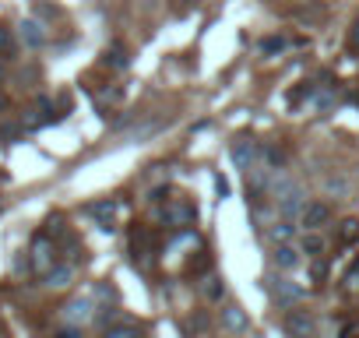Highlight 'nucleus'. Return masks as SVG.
<instances>
[{
	"label": "nucleus",
	"mask_w": 359,
	"mask_h": 338,
	"mask_svg": "<svg viewBox=\"0 0 359 338\" xmlns=\"http://www.w3.org/2000/svg\"><path fill=\"white\" fill-rule=\"evenodd\" d=\"M155 257H158V250H155L151 229L134 226V229H130V264H134L137 271H151V268H155Z\"/></svg>",
	"instance_id": "1"
},
{
	"label": "nucleus",
	"mask_w": 359,
	"mask_h": 338,
	"mask_svg": "<svg viewBox=\"0 0 359 338\" xmlns=\"http://www.w3.org/2000/svg\"><path fill=\"white\" fill-rule=\"evenodd\" d=\"M194 222H198V208H194L191 201H184V198H169V201H165V208H162V226H165L169 233L191 229Z\"/></svg>",
	"instance_id": "2"
},
{
	"label": "nucleus",
	"mask_w": 359,
	"mask_h": 338,
	"mask_svg": "<svg viewBox=\"0 0 359 338\" xmlns=\"http://www.w3.org/2000/svg\"><path fill=\"white\" fill-rule=\"evenodd\" d=\"M29 261H32V271L36 275H46L57 264V240L46 236V233H36L32 236V247H29Z\"/></svg>",
	"instance_id": "3"
},
{
	"label": "nucleus",
	"mask_w": 359,
	"mask_h": 338,
	"mask_svg": "<svg viewBox=\"0 0 359 338\" xmlns=\"http://www.w3.org/2000/svg\"><path fill=\"white\" fill-rule=\"evenodd\" d=\"M229 155H233V162H236V169H254L257 162H261V141L254 137V134H240L236 141H233V148H229Z\"/></svg>",
	"instance_id": "4"
},
{
	"label": "nucleus",
	"mask_w": 359,
	"mask_h": 338,
	"mask_svg": "<svg viewBox=\"0 0 359 338\" xmlns=\"http://www.w3.org/2000/svg\"><path fill=\"white\" fill-rule=\"evenodd\" d=\"M57 120H64V113H57L53 109V102L43 95L32 109H25V116H22V127L25 130H39V127H46V123H57Z\"/></svg>",
	"instance_id": "5"
},
{
	"label": "nucleus",
	"mask_w": 359,
	"mask_h": 338,
	"mask_svg": "<svg viewBox=\"0 0 359 338\" xmlns=\"http://www.w3.org/2000/svg\"><path fill=\"white\" fill-rule=\"evenodd\" d=\"M268 292L278 306H296L303 299V285L292 278H268Z\"/></svg>",
	"instance_id": "6"
},
{
	"label": "nucleus",
	"mask_w": 359,
	"mask_h": 338,
	"mask_svg": "<svg viewBox=\"0 0 359 338\" xmlns=\"http://www.w3.org/2000/svg\"><path fill=\"white\" fill-rule=\"evenodd\" d=\"M85 212L99 222L102 233H113V219H116V212H120V201H116V198H102V201H92Z\"/></svg>",
	"instance_id": "7"
},
{
	"label": "nucleus",
	"mask_w": 359,
	"mask_h": 338,
	"mask_svg": "<svg viewBox=\"0 0 359 338\" xmlns=\"http://www.w3.org/2000/svg\"><path fill=\"white\" fill-rule=\"evenodd\" d=\"M282 327H285V334L289 338H313V317L306 313V310H289L285 313V320H282Z\"/></svg>",
	"instance_id": "8"
},
{
	"label": "nucleus",
	"mask_w": 359,
	"mask_h": 338,
	"mask_svg": "<svg viewBox=\"0 0 359 338\" xmlns=\"http://www.w3.org/2000/svg\"><path fill=\"white\" fill-rule=\"evenodd\" d=\"M331 222V208L324 205V201H310L306 208H303V215H299V226L303 229H324Z\"/></svg>",
	"instance_id": "9"
},
{
	"label": "nucleus",
	"mask_w": 359,
	"mask_h": 338,
	"mask_svg": "<svg viewBox=\"0 0 359 338\" xmlns=\"http://www.w3.org/2000/svg\"><path fill=\"white\" fill-rule=\"evenodd\" d=\"M60 313H64V320H67V324H74V327H78V324H85V320L92 317V299L78 296V299H71Z\"/></svg>",
	"instance_id": "10"
},
{
	"label": "nucleus",
	"mask_w": 359,
	"mask_h": 338,
	"mask_svg": "<svg viewBox=\"0 0 359 338\" xmlns=\"http://www.w3.org/2000/svg\"><path fill=\"white\" fill-rule=\"evenodd\" d=\"M299 247H292V243H275V254H271V261L282 268V271H292L296 264H299Z\"/></svg>",
	"instance_id": "11"
},
{
	"label": "nucleus",
	"mask_w": 359,
	"mask_h": 338,
	"mask_svg": "<svg viewBox=\"0 0 359 338\" xmlns=\"http://www.w3.org/2000/svg\"><path fill=\"white\" fill-rule=\"evenodd\" d=\"M18 32H22V43H25L29 50H39V46L46 43V32H43V25H39V22H32V18H25V22L18 25Z\"/></svg>",
	"instance_id": "12"
},
{
	"label": "nucleus",
	"mask_w": 359,
	"mask_h": 338,
	"mask_svg": "<svg viewBox=\"0 0 359 338\" xmlns=\"http://www.w3.org/2000/svg\"><path fill=\"white\" fill-rule=\"evenodd\" d=\"M43 278H46V285H50V289H64V285H71V278H74V264H67V261L60 264V261H57Z\"/></svg>",
	"instance_id": "13"
},
{
	"label": "nucleus",
	"mask_w": 359,
	"mask_h": 338,
	"mask_svg": "<svg viewBox=\"0 0 359 338\" xmlns=\"http://www.w3.org/2000/svg\"><path fill=\"white\" fill-rule=\"evenodd\" d=\"M313 106H317V113H331L338 106V85H317Z\"/></svg>",
	"instance_id": "14"
},
{
	"label": "nucleus",
	"mask_w": 359,
	"mask_h": 338,
	"mask_svg": "<svg viewBox=\"0 0 359 338\" xmlns=\"http://www.w3.org/2000/svg\"><path fill=\"white\" fill-rule=\"evenodd\" d=\"M222 327L233 331V334H240V331L250 327V320H247V313H243L240 306H226V310H222Z\"/></svg>",
	"instance_id": "15"
},
{
	"label": "nucleus",
	"mask_w": 359,
	"mask_h": 338,
	"mask_svg": "<svg viewBox=\"0 0 359 338\" xmlns=\"http://www.w3.org/2000/svg\"><path fill=\"white\" fill-rule=\"evenodd\" d=\"M184 247H201V236L194 233V226H191V229H176V233H172V240L165 243V250H169V254H172V250H184Z\"/></svg>",
	"instance_id": "16"
},
{
	"label": "nucleus",
	"mask_w": 359,
	"mask_h": 338,
	"mask_svg": "<svg viewBox=\"0 0 359 338\" xmlns=\"http://www.w3.org/2000/svg\"><path fill=\"white\" fill-rule=\"evenodd\" d=\"M324 247H327V243H324V236H320L317 229H306V233H303L299 250H303L306 257H324Z\"/></svg>",
	"instance_id": "17"
},
{
	"label": "nucleus",
	"mask_w": 359,
	"mask_h": 338,
	"mask_svg": "<svg viewBox=\"0 0 359 338\" xmlns=\"http://www.w3.org/2000/svg\"><path fill=\"white\" fill-rule=\"evenodd\" d=\"M102 64L113 67V71H127V67H130V57H127V50L116 43V46H109V50L102 53Z\"/></svg>",
	"instance_id": "18"
},
{
	"label": "nucleus",
	"mask_w": 359,
	"mask_h": 338,
	"mask_svg": "<svg viewBox=\"0 0 359 338\" xmlns=\"http://www.w3.org/2000/svg\"><path fill=\"white\" fill-rule=\"evenodd\" d=\"M102 338H141V324H134V320L109 324V327L102 331Z\"/></svg>",
	"instance_id": "19"
},
{
	"label": "nucleus",
	"mask_w": 359,
	"mask_h": 338,
	"mask_svg": "<svg viewBox=\"0 0 359 338\" xmlns=\"http://www.w3.org/2000/svg\"><path fill=\"white\" fill-rule=\"evenodd\" d=\"M261 162H264L268 169H275V173H278V169L285 165V151H282L278 144H261Z\"/></svg>",
	"instance_id": "20"
},
{
	"label": "nucleus",
	"mask_w": 359,
	"mask_h": 338,
	"mask_svg": "<svg viewBox=\"0 0 359 338\" xmlns=\"http://www.w3.org/2000/svg\"><path fill=\"white\" fill-rule=\"evenodd\" d=\"M338 243L341 247H355L359 243V219H345L338 226Z\"/></svg>",
	"instance_id": "21"
},
{
	"label": "nucleus",
	"mask_w": 359,
	"mask_h": 338,
	"mask_svg": "<svg viewBox=\"0 0 359 338\" xmlns=\"http://www.w3.org/2000/svg\"><path fill=\"white\" fill-rule=\"evenodd\" d=\"M341 292H348V296H355L359 292V257L348 264V271L341 275Z\"/></svg>",
	"instance_id": "22"
},
{
	"label": "nucleus",
	"mask_w": 359,
	"mask_h": 338,
	"mask_svg": "<svg viewBox=\"0 0 359 338\" xmlns=\"http://www.w3.org/2000/svg\"><path fill=\"white\" fill-rule=\"evenodd\" d=\"M212 268V254L208 250H198L191 261H187V275H205Z\"/></svg>",
	"instance_id": "23"
},
{
	"label": "nucleus",
	"mask_w": 359,
	"mask_h": 338,
	"mask_svg": "<svg viewBox=\"0 0 359 338\" xmlns=\"http://www.w3.org/2000/svg\"><path fill=\"white\" fill-rule=\"evenodd\" d=\"M292 233H296V226H292L289 219H285V222H275V226L268 229V236H271L275 243H289V240H292Z\"/></svg>",
	"instance_id": "24"
},
{
	"label": "nucleus",
	"mask_w": 359,
	"mask_h": 338,
	"mask_svg": "<svg viewBox=\"0 0 359 338\" xmlns=\"http://www.w3.org/2000/svg\"><path fill=\"white\" fill-rule=\"evenodd\" d=\"M222 292H226L222 278H219V275H205V296H208L212 303H219V299H222Z\"/></svg>",
	"instance_id": "25"
},
{
	"label": "nucleus",
	"mask_w": 359,
	"mask_h": 338,
	"mask_svg": "<svg viewBox=\"0 0 359 338\" xmlns=\"http://www.w3.org/2000/svg\"><path fill=\"white\" fill-rule=\"evenodd\" d=\"M313 95H317V85H310V81H303L299 88H292V92H289V106H299L303 99H313Z\"/></svg>",
	"instance_id": "26"
},
{
	"label": "nucleus",
	"mask_w": 359,
	"mask_h": 338,
	"mask_svg": "<svg viewBox=\"0 0 359 338\" xmlns=\"http://www.w3.org/2000/svg\"><path fill=\"white\" fill-rule=\"evenodd\" d=\"M310 278H313V285L327 282V261L324 257H310Z\"/></svg>",
	"instance_id": "27"
},
{
	"label": "nucleus",
	"mask_w": 359,
	"mask_h": 338,
	"mask_svg": "<svg viewBox=\"0 0 359 338\" xmlns=\"http://www.w3.org/2000/svg\"><path fill=\"white\" fill-rule=\"evenodd\" d=\"M43 233H46V236H53V240H60V236L67 233V229H64V219H60V215H50V219H46V229H43Z\"/></svg>",
	"instance_id": "28"
},
{
	"label": "nucleus",
	"mask_w": 359,
	"mask_h": 338,
	"mask_svg": "<svg viewBox=\"0 0 359 338\" xmlns=\"http://www.w3.org/2000/svg\"><path fill=\"white\" fill-rule=\"evenodd\" d=\"M15 43H11V29L8 25H0V57H11Z\"/></svg>",
	"instance_id": "29"
},
{
	"label": "nucleus",
	"mask_w": 359,
	"mask_h": 338,
	"mask_svg": "<svg viewBox=\"0 0 359 338\" xmlns=\"http://www.w3.org/2000/svg\"><path fill=\"white\" fill-rule=\"evenodd\" d=\"M261 50H264V53H282V50H285V39H282V36H268V39L261 43Z\"/></svg>",
	"instance_id": "30"
},
{
	"label": "nucleus",
	"mask_w": 359,
	"mask_h": 338,
	"mask_svg": "<svg viewBox=\"0 0 359 338\" xmlns=\"http://www.w3.org/2000/svg\"><path fill=\"white\" fill-rule=\"evenodd\" d=\"M348 46L359 50V15H355V22H352V29H348Z\"/></svg>",
	"instance_id": "31"
},
{
	"label": "nucleus",
	"mask_w": 359,
	"mask_h": 338,
	"mask_svg": "<svg viewBox=\"0 0 359 338\" xmlns=\"http://www.w3.org/2000/svg\"><path fill=\"white\" fill-rule=\"evenodd\" d=\"M215 191H219V198H229V191H233V187H229V180H226V177H215Z\"/></svg>",
	"instance_id": "32"
},
{
	"label": "nucleus",
	"mask_w": 359,
	"mask_h": 338,
	"mask_svg": "<svg viewBox=\"0 0 359 338\" xmlns=\"http://www.w3.org/2000/svg\"><path fill=\"white\" fill-rule=\"evenodd\" d=\"M169 198V187H158V191H151V205H162Z\"/></svg>",
	"instance_id": "33"
},
{
	"label": "nucleus",
	"mask_w": 359,
	"mask_h": 338,
	"mask_svg": "<svg viewBox=\"0 0 359 338\" xmlns=\"http://www.w3.org/2000/svg\"><path fill=\"white\" fill-rule=\"evenodd\" d=\"M53 338H81V331H78V327H74V324H71V327H67V331H60V334H53Z\"/></svg>",
	"instance_id": "34"
},
{
	"label": "nucleus",
	"mask_w": 359,
	"mask_h": 338,
	"mask_svg": "<svg viewBox=\"0 0 359 338\" xmlns=\"http://www.w3.org/2000/svg\"><path fill=\"white\" fill-rule=\"evenodd\" d=\"M0 109H8V99L4 95H0Z\"/></svg>",
	"instance_id": "35"
},
{
	"label": "nucleus",
	"mask_w": 359,
	"mask_h": 338,
	"mask_svg": "<svg viewBox=\"0 0 359 338\" xmlns=\"http://www.w3.org/2000/svg\"><path fill=\"white\" fill-rule=\"evenodd\" d=\"M345 338H355V334H352V327H348V331H345Z\"/></svg>",
	"instance_id": "36"
},
{
	"label": "nucleus",
	"mask_w": 359,
	"mask_h": 338,
	"mask_svg": "<svg viewBox=\"0 0 359 338\" xmlns=\"http://www.w3.org/2000/svg\"><path fill=\"white\" fill-rule=\"evenodd\" d=\"M355 106H359V95H355Z\"/></svg>",
	"instance_id": "37"
},
{
	"label": "nucleus",
	"mask_w": 359,
	"mask_h": 338,
	"mask_svg": "<svg viewBox=\"0 0 359 338\" xmlns=\"http://www.w3.org/2000/svg\"><path fill=\"white\" fill-rule=\"evenodd\" d=\"M0 78H4V71H0Z\"/></svg>",
	"instance_id": "38"
}]
</instances>
